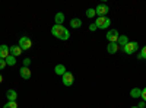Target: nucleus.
<instances>
[{
	"instance_id": "nucleus-11",
	"label": "nucleus",
	"mask_w": 146,
	"mask_h": 108,
	"mask_svg": "<svg viewBox=\"0 0 146 108\" xmlns=\"http://www.w3.org/2000/svg\"><path fill=\"white\" fill-rule=\"evenodd\" d=\"M118 48H120V45L117 42H108L107 51H108V54H115L118 51Z\"/></svg>"
},
{
	"instance_id": "nucleus-5",
	"label": "nucleus",
	"mask_w": 146,
	"mask_h": 108,
	"mask_svg": "<svg viewBox=\"0 0 146 108\" xmlns=\"http://www.w3.org/2000/svg\"><path fill=\"white\" fill-rule=\"evenodd\" d=\"M62 80H63V85L64 86H72L73 82H75V76H73L72 72H66V73L62 76Z\"/></svg>"
},
{
	"instance_id": "nucleus-14",
	"label": "nucleus",
	"mask_w": 146,
	"mask_h": 108,
	"mask_svg": "<svg viewBox=\"0 0 146 108\" xmlns=\"http://www.w3.org/2000/svg\"><path fill=\"white\" fill-rule=\"evenodd\" d=\"M70 27H72L73 29L80 28V27H82V21H80L79 18H73V19L70 21Z\"/></svg>"
},
{
	"instance_id": "nucleus-21",
	"label": "nucleus",
	"mask_w": 146,
	"mask_h": 108,
	"mask_svg": "<svg viewBox=\"0 0 146 108\" xmlns=\"http://www.w3.org/2000/svg\"><path fill=\"white\" fill-rule=\"evenodd\" d=\"M137 58H139V60H146V45L142 48V51H140V54H139Z\"/></svg>"
},
{
	"instance_id": "nucleus-3",
	"label": "nucleus",
	"mask_w": 146,
	"mask_h": 108,
	"mask_svg": "<svg viewBox=\"0 0 146 108\" xmlns=\"http://www.w3.org/2000/svg\"><path fill=\"white\" fill-rule=\"evenodd\" d=\"M139 50V44L136 42V41H129L124 47H123V51L126 53V54H129V56H131L133 53H136Z\"/></svg>"
},
{
	"instance_id": "nucleus-9",
	"label": "nucleus",
	"mask_w": 146,
	"mask_h": 108,
	"mask_svg": "<svg viewBox=\"0 0 146 108\" xmlns=\"http://www.w3.org/2000/svg\"><path fill=\"white\" fill-rule=\"evenodd\" d=\"M9 51H10V56H13V57H19L22 54V48L19 45H12L9 47Z\"/></svg>"
},
{
	"instance_id": "nucleus-4",
	"label": "nucleus",
	"mask_w": 146,
	"mask_h": 108,
	"mask_svg": "<svg viewBox=\"0 0 146 108\" xmlns=\"http://www.w3.org/2000/svg\"><path fill=\"white\" fill-rule=\"evenodd\" d=\"M18 45L22 48V51H23V50H29L31 47H32V41H31L29 37H27V35H25V37H21V38H19V44H18Z\"/></svg>"
},
{
	"instance_id": "nucleus-26",
	"label": "nucleus",
	"mask_w": 146,
	"mask_h": 108,
	"mask_svg": "<svg viewBox=\"0 0 146 108\" xmlns=\"http://www.w3.org/2000/svg\"><path fill=\"white\" fill-rule=\"evenodd\" d=\"M95 29H98L96 25H95V23H91V25H89V31H95Z\"/></svg>"
},
{
	"instance_id": "nucleus-1",
	"label": "nucleus",
	"mask_w": 146,
	"mask_h": 108,
	"mask_svg": "<svg viewBox=\"0 0 146 108\" xmlns=\"http://www.w3.org/2000/svg\"><path fill=\"white\" fill-rule=\"evenodd\" d=\"M51 34L54 35L56 38L63 40V41H66V40L70 38V32H69V29L64 28L63 25H53V28H51Z\"/></svg>"
},
{
	"instance_id": "nucleus-20",
	"label": "nucleus",
	"mask_w": 146,
	"mask_h": 108,
	"mask_svg": "<svg viewBox=\"0 0 146 108\" xmlns=\"http://www.w3.org/2000/svg\"><path fill=\"white\" fill-rule=\"evenodd\" d=\"M86 16H88V18H94V16H96L95 9H92V7H91V9H88V10H86Z\"/></svg>"
},
{
	"instance_id": "nucleus-15",
	"label": "nucleus",
	"mask_w": 146,
	"mask_h": 108,
	"mask_svg": "<svg viewBox=\"0 0 146 108\" xmlns=\"http://www.w3.org/2000/svg\"><path fill=\"white\" fill-rule=\"evenodd\" d=\"M54 21H56V25H63V22H64V15L62 13V12H58V13L54 16Z\"/></svg>"
},
{
	"instance_id": "nucleus-23",
	"label": "nucleus",
	"mask_w": 146,
	"mask_h": 108,
	"mask_svg": "<svg viewBox=\"0 0 146 108\" xmlns=\"http://www.w3.org/2000/svg\"><path fill=\"white\" fill-rule=\"evenodd\" d=\"M31 64V58H23V67H29Z\"/></svg>"
},
{
	"instance_id": "nucleus-8",
	"label": "nucleus",
	"mask_w": 146,
	"mask_h": 108,
	"mask_svg": "<svg viewBox=\"0 0 146 108\" xmlns=\"http://www.w3.org/2000/svg\"><path fill=\"white\" fill-rule=\"evenodd\" d=\"M19 75H21V78L22 79H25V80H28V79H31V70H29V67H21V70H19Z\"/></svg>"
},
{
	"instance_id": "nucleus-12",
	"label": "nucleus",
	"mask_w": 146,
	"mask_h": 108,
	"mask_svg": "<svg viewBox=\"0 0 146 108\" xmlns=\"http://www.w3.org/2000/svg\"><path fill=\"white\" fill-rule=\"evenodd\" d=\"M6 98H7V101H16V98H18V93H16V91H13V89H9V91L6 92Z\"/></svg>"
},
{
	"instance_id": "nucleus-16",
	"label": "nucleus",
	"mask_w": 146,
	"mask_h": 108,
	"mask_svg": "<svg viewBox=\"0 0 146 108\" xmlns=\"http://www.w3.org/2000/svg\"><path fill=\"white\" fill-rule=\"evenodd\" d=\"M127 42H129L127 35H120V37H118V41H117V44H118L120 47H124Z\"/></svg>"
},
{
	"instance_id": "nucleus-18",
	"label": "nucleus",
	"mask_w": 146,
	"mask_h": 108,
	"mask_svg": "<svg viewBox=\"0 0 146 108\" xmlns=\"http://www.w3.org/2000/svg\"><path fill=\"white\" fill-rule=\"evenodd\" d=\"M6 64H7V66H15V64H16V57L9 56V57L6 58Z\"/></svg>"
},
{
	"instance_id": "nucleus-10",
	"label": "nucleus",
	"mask_w": 146,
	"mask_h": 108,
	"mask_svg": "<svg viewBox=\"0 0 146 108\" xmlns=\"http://www.w3.org/2000/svg\"><path fill=\"white\" fill-rule=\"evenodd\" d=\"M10 56V51H9V47L7 45H0V58H3V60H6L7 57Z\"/></svg>"
},
{
	"instance_id": "nucleus-2",
	"label": "nucleus",
	"mask_w": 146,
	"mask_h": 108,
	"mask_svg": "<svg viewBox=\"0 0 146 108\" xmlns=\"http://www.w3.org/2000/svg\"><path fill=\"white\" fill-rule=\"evenodd\" d=\"M95 25H96L98 29H107L110 25H111V21H110V18H107V16H98Z\"/></svg>"
},
{
	"instance_id": "nucleus-22",
	"label": "nucleus",
	"mask_w": 146,
	"mask_h": 108,
	"mask_svg": "<svg viewBox=\"0 0 146 108\" xmlns=\"http://www.w3.org/2000/svg\"><path fill=\"white\" fill-rule=\"evenodd\" d=\"M7 64H6V60H3V58H0V70H3L5 67H6Z\"/></svg>"
},
{
	"instance_id": "nucleus-28",
	"label": "nucleus",
	"mask_w": 146,
	"mask_h": 108,
	"mask_svg": "<svg viewBox=\"0 0 146 108\" xmlns=\"http://www.w3.org/2000/svg\"><path fill=\"white\" fill-rule=\"evenodd\" d=\"M131 108H139V107H137V105H135V107H131Z\"/></svg>"
},
{
	"instance_id": "nucleus-19",
	"label": "nucleus",
	"mask_w": 146,
	"mask_h": 108,
	"mask_svg": "<svg viewBox=\"0 0 146 108\" xmlns=\"http://www.w3.org/2000/svg\"><path fill=\"white\" fill-rule=\"evenodd\" d=\"M3 108H18V104L16 101H7V104H5Z\"/></svg>"
},
{
	"instance_id": "nucleus-24",
	"label": "nucleus",
	"mask_w": 146,
	"mask_h": 108,
	"mask_svg": "<svg viewBox=\"0 0 146 108\" xmlns=\"http://www.w3.org/2000/svg\"><path fill=\"white\" fill-rule=\"evenodd\" d=\"M140 98H142V99H143V101L146 102V88H143V89H142V93H140Z\"/></svg>"
},
{
	"instance_id": "nucleus-13",
	"label": "nucleus",
	"mask_w": 146,
	"mask_h": 108,
	"mask_svg": "<svg viewBox=\"0 0 146 108\" xmlns=\"http://www.w3.org/2000/svg\"><path fill=\"white\" fill-rule=\"evenodd\" d=\"M54 72H56V75H58V76H63L67 70H66L64 64H57V66L54 67Z\"/></svg>"
},
{
	"instance_id": "nucleus-6",
	"label": "nucleus",
	"mask_w": 146,
	"mask_h": 108,
	"mask_svg": "<svg viewBox=\"0 0 146 108\" xmlns=\"http://www.w3.org/2000/svg\"><path fill=\"white\" fill-rule=\"evenodd\" d=\"M105 37H107L108 42H117V41H118V37H120V34H118L117 29H110V31L107 32Z\"/></svg>"
},
{
	"instance_id": "nucleus-17",
	"label": "nucleus",
	"mask_w": 146,
	"mask_h": 108,
	"mask_svg": "<svg viewBox=\"0 0 146 108\" xmlns=\"http://www.w3.org/2000/svg\"><path fill=\"white\" fill-rule=\"evenodd\" d=\"M140 93H142V89H139V88H133V89L130 91V97H131V98H139V97H140Z\"/></svg>"
},
{
	"instance_id": "nucleus-7",
	"label": "nucleus",
	"mask_w": 146,
	"mask_h": 108,
	"mask_svg": "<svg viewBox=\"0 0 146 108\" xmlns=\"http://www.w3.org/2000/svg\"><path fill=\"white\" fill-rule=\"evenodd\" d=\"M95 12H96V15H98V16H107V13L110 12V7H108V5H104V3H101V5H98V6H96Z\"/></svg>"
},
{
	"instance_id": "nucleus-27",
	"label": "nucleus",
	"mask_w": 146,
	"mask_h": 108,
	"mask_svg": "<svg viewBox=\"0 0 146 108\" xmlns=\"http://www.w3.org/2000/svg\"><path fill=\"white\" fill-rule=\"evenodd\" d=\"M2 82H3V75L0 73V83H2Z\"/></svg>"
},
{
	"instance_id": "nucleus-25",
	"label": "nucleus",
	"mask_w": 146,
	"mask_h": 108,
	"mask_svg": "<svg viewBox=\"0 0 146 108\" xmlns=\"http://www.w3.org/2000/svg\"><path fill=\"white\" fill-rule=\"evenodd\" d=\"M137 107H139V108H146V102H145V101H142V102H139V104H137Z\"/></svg>"
}]
</instances>
